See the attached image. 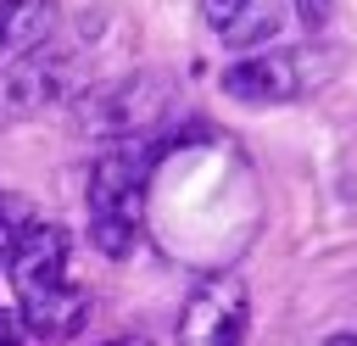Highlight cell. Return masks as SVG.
Segmentation results:
<instances>
[{
    "mask_svg": "<svg viewBox=\"0 0 357 346\" xmlns=\"http://www.w3.org/2000/svg\"><path fill=\"white\" fill-rule=\"evenodd\" d=\"M39 218H33V206L22 201V195H11V190H0V262L11 257V246L33 229Z\"/></svg>",
    "mask_w": 357,
    "mask_h": 346,
    "instance_id": "obj_7",
    "label": "cell"
},
{
    "mask_svg": "<svg viewBox=\"0 0 357 346\" xmlns=\"http://www.w3.org/2000/svg\"><path fill=\"white\" fill-rule=\"evenodd\" d=\"M156 145L151 140H112L89 167V240L106 257H128L145 234V190H151Z\"/></svg>",
    "mask_w": 357,
    "mask_h": 346,
    "instance_id": "obj_2",
    "label": "cell"
},
{
    "mask_svg": "<svg viewBox=\"0 0 357 346\" xmlns=\"http://www.w3.org/2000/svg\"><path fill=\"white\" fill-rule=\"evenodd\" d=\"M201 17L223 45L257 50L284 28V0H201Z\"/></svg>",
    "mask_w": 357,
    "mask_h": 346,
    "instance_id": "obj_5",
    "label": "cell"
},
{
    "mask_svg": "<svg viewBox=\"0 0 357 346\" xmlns=\"http://www.w3.org/2000/svg\"><path fill=\"white\" fill-rule=\"evenodd\" d=\"M296 6V17L307 22V28H324L329 22V0H290Z\"/></svg>",
    "mask_w": 357,
    "mask_h": 346,
    "instance_id": "obj_8",
    "label": "cell"
},
{
    "mask_svg": "<svg viewBox=\"0 0 357 346\" xmlns=\"http://www.w3.org/2000/svg\"><path fill=\"white\" fill-rule=\"evenodd\" d=\"M112 346H134V340H112Z\"/></svg>",
    "mask_w": 357,
    "mask_h": 346,
    "instance_id": "obj_11",
    "label": "cell"
},
{
    "mask_svg": "<svg viewBox=\"0 0 357 346\" xmlns=\"http://www.w3.org/2000/svg\"><path fill=\"white\" fill-rule=\"evenodd\" d=\"M324 346H357V335H329Z\"/></svg>",
    "mask_w": 357,
    "mask_h": 346,
    "instance_id": "obj_10",
    "label": "cell"
},
{
    "mask_svg": "<svg viewBox=\"0 0 357 346\" xmlns=\"http://www.w3.org/2000/svg\"><path fill=\"white\" fill-rule=\"evenodd\" d=\"M223 95L245 100V106H279V100H296L318 84V56L307 50H257V56H240L234 67H223Z\"/></svg>",
    "mask_w": 357,
    "mask_h": 346,
    "instance_id": "obj_4",
    "label": "cell"
},
{
    "mask_svg": "<svg viewBox=\"0 0 357 346\" xmlns=\"http://www.w3.org/2000/svg\"><path fill=\"white\" fill-rule=\"evenodd\" d=\"M6 273L17 285V307H22V329H33L39 340H67L84 329L89 318V296L78 290L73 279V246H67V229L56 223H33L11 257H6Z\"/></svg>",
    "mask_w": 357,
    "mask_h": 346,
    "instance_id": "obj_1",
    "label": "cell"
},
{
    "mask_svg": "<svg viewBox=\"0 0 357 346\" xmlns=\"http://www.w3.org/2000/svg\"><path fill=\"white\" fill-rule=\"evenodd\" d=\"M56 28V0H0V61L39 50Z\"/></svg>",
    "mask_w": 357,
    "mask_h": 346,
    "instance_id": "obj_6",
    "label": "cell"
},
{
    "mask_svg": "<svg viewBox=\"0 0 357 346\" xmlns=\"http://www.w3.org/2000/svg\"><path fill=\"white\" fill-rule=\"evenodd\" d=\"M0 346H22V324L11 313H0Z\"/></svg>",
    "mask_w": 357,
    "mask_h": 346,
    "instance_id": "obj_9",
    "label": "cell"
},
{
    "mask_svg": "<svg viewBox=\"0 0 357 346\" xmlns=\"http://www.w3.org/2000/svg\"><path fill=\"white\" fill-rule=\"evenodd\" d=\"M245 329H251V296L234 273H212L184 296L178 346H245Z\"/></svg>",
    "mask_w": 357,
    "mask_h": 346,
    "instance_id": "obj_3",
    "label": "cell"
}]
</instances>
